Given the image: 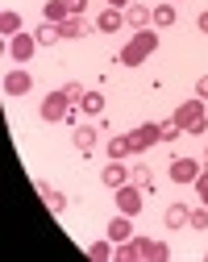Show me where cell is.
<instances>
[{"instance_id":"cell-7","label":"cell","mask_w":208,"mask_h":262,"mask_svg":"<svg viewBox=\"0 0 208 262\" xmlns=\"http://www.w3.org/2000/svg\"><path fill=\"white\" fill-rule=\"evenodd\" d=\"M167 175L175 179V183H196V179H200V162H196V158H175V162L167 167Z\"/></svg>"},{"instance_id":"cell-1","label":"cell","mask_w":208,"mask_h":262,"mask_svg":"<svg viewBox=\"0 0 208 262\" xmlns=\"http://www.w3.org/2000/svg\"><path fill=\"white\" fill-rule=\"evenodd\" d=\"M154 50H158V34H154V29H137V34L121 46L117 62H125V67H142V62H146Z\"/></svg>"},{"instance_id":"cell-31","label":"cell","mask_w":208,"mask_h":262,"mask_svg":"<svg viewBox=\"0 0 208 262\" xmlns=\"http://www.w3.org/2000/svg\"><path fill=\"white\" fill-rule=\"evenodd\" d=\"M196 96H200V100H208V75L196 79Z\"/></svg>"},{"instance_id":"cell-25","label":"cell","mask_w":208,"mask_h":262,"mask_svg":"<svg viewBox=\"0 0 208 262\" xmlns=\"http://www.w3.org/2000/svg\"><path fill=\"white\" fill-rule=\"evenodd\" d=\"M158 134H162V142H175V138L183 134V125H179L175 117H171V121H162V125H158Z\"/></svg>"},{"instance_id":"cell-15","label":"cell","mask_w":208,"mask_h":262,"mask_svg":"<svg viewBox=\"0 0 208 262\" xmlns=\"http://www.w3.org/2000/svg\"><path fill=\"white\" fill-rule=\"evenodd\" d=\"M109 237H113V242H129V237H133V216H125V212L113 216V221H109Z\"/></svg>"},{"instance_id":"cell-2","label":"cell","mask_w":208,"mask_h":262,"mask_svg":"<svg viewBox=\"0 0 208 262\" xmlns=\"http://www.w3.org/2000/svg\"><path fill=\"white\" fill-rule=\"evenodd\" d=\"M117 258H121V262H137V258H171V250H167L162 242H146V237L133 233L129 242H121Z\"/></svg>"},{"instance_id":"cell-34","label":"cell","mask_w":208,"mask_h":262,"mask_svg":"<svg viewBox=\"0 0 208 262\" xmlns=\"http://www.w3.org/2000/svg\"><path fill=\"white\" fill-rule=\"evenodd\" d=\"M204 175H208V158H204Z\"/></svg>"},{"instance_id":"cell-4","label":"cell","mask_w":208,"mask_h":262,"mask_svg":"<svg viewBox=\"0 0 208 262\" xmlns=\"http://www.w3.org/2000/svg\"><path fill=\"white\" fill-rule=\"evenodd\" d=\"M125 138H129V150H133V154H146L150 146H158V142H162L158 125H137V129H129Z\"/></svg>"},{"instance_id":"cell-24","label":"cell","mask_w":208,"mask_h":262,"mask_svg":"<svg viewBox=\"0 0 208 262\" xmlns=\"http://www.w3.org/2000/svg\"><path fill=\"white\" fill-rule=\"evenodd\" d=\"M0 29H5V38H13V34H21V17L9 9L5 17H0Z\"/></svg>"},{"instance_id":"cell-28","label":"cell","mask_w":208,"mask_h":262,"mask_svg":"<svg viewBox=\"0 0 208 262\" xmlns=\"http://www.w3.org/2000/svg\"><path fill=\"white\" fill-rule=\"evenodd\" d=\"M63 92H67V100H71V104H79V100H84V96H88V92H84L79 83H67Z\"/></svg>"},{"instance_id":"cell-16","label":"cell","mask_w":208,"mask_h":262,"mask_svg":"<svg viewBox=\"0 0 208 262\" xmlns=\"http://www.w3.org/2000/svg\"><path fill=\"white\" fill-rule=\"evenodd\" d=\"M42 17L54 21V25H63L67 17H71V9H67V0H46V5H42Z\"/></svg>"},{"instance_id":"cell-26","label":"cell","mask_w":208,"mask_h":262,"mask_svg":"<svg viewBox=\"0 0 208 262\" xmlns=\"http://www.w3.org/2000/svg\"><path fill=\"white\" fill-rule=\"evenodd\" d=\"M188 225H192V229H200V233H204V229H208V204H204V208H196V212L188 216Z\"/></svg>"},{"instance_id":"cell-23","label":"cell","mask_w":208,"mask_h":262,"mask_svg":"<svg viewBox=\"0 0 208 262\" xmlns=\"http://www.w3.org/2000/svg\"><path fill=\"white\" fill-rule=\"evenodd\" d=\"M79 108H84V113H92V117H96V113H104V96H100V92H88L84 100H79Z\"/></svg>"},{"instance_id":"cell-35","label":"cell","mask_w":208,"mask_h":262,"mask_svg":"<svg viewBox=\"0 0 208 262\" xmlns=\"http://www.w3.org/2000/svg\"><path fill=\"white\" fill-rule=\"evenodd\" d=\"M204 108H208V100H204Z\"/></svg>"},{"instance_id":"cell-10","label":"cell","mask_w":208,"mask_h":262,"mask_svg":"<svg viewBox=\"0 0 208 262\" xmlns=\"http://www.w3.org/2000/svg\"><path fill=\"white\" fill-rule=\"evenodd\" d=\"M58 29H63V38H71V42H79V38H88V34H92L96 25H88L84 17H67V21L58 25Z\"/></svg>"},{"instance_id":"cell-22","label":"cell","mask_w":208,"mask_h":262,"mask_svg":"<svg viewBox=\"0 0 208 262\" xmlns=\"http://www.w3.org/2000/svg\"><path fill=\"white\" fill-rule=\"evenodd\" d=\"M154 25H158V29L175 25V5H158V9H154Z\"/></svg>"},{"instance_id":"cell-32","label":"cell","mask_w":208,"mask_h":262,"mask_svg":"<svg viewBox=\"0 0 208 262\" xmlns=\"http://www.w3.org/2000/svg\"><path fill=\"white\" fill-rule=\"evenodd\" d=\"M196 25H200V34H208V13H200V17H196Z\"/></svg>"},{"instance_id":"cell-33","label":"cell","mask_w":208,"mask_h":262,"mask_svg":"<svg viewBox=\"0 0 208 262\" xmlns=\"http://www.w3.org/2000/svg\"><path fill=\"white\" fill-rule=\"evenodd\" d=\"M104 5H109V9H121V5H125V9H129L133 0H104Z\"/></svg>"},{"instance_id":"cell-12","label":"cell","mask_w":208,"mask_h":262,"mask_svg":"<svg viewBox=\"0 0 208 262\" xmlns=\"http://www.w3.org/2000/svg\"><path fill=\"white\" fill-rule=\"evenodd\" d=\"M29 88H33L29 71H9V75H5V92H9V96H25Z\"/></svg>"},{"instance_id":"cell-30","label":"cell","mask_w":208,"mask_h":262,"mask_svg":"<svg viewBox=\"0 0 208 262\" xmlns=\"http://www.w3.org/2000/svg\"><path fill=\"white\" fill-rule=\"evenodd\" d=\"M67 9H71V17H84V9H88V0H67Z\"/></svg>"},{"instance_id":"cell-14","label":"cell","mask_w":208,"mask_h":262,"mask_svg":"<svg viewBox=\"0 0 208 262\" xmlns=\"http://www.w3.org/2000/svg\"><path fill=\"white\" fill-rule=\"evenodd\" d=\"M96 138H100V129L75 125V150H79V154H92V150H96Z\"/></svg>"},{"instance_id":"cell-6","label":"cell","mask_w":208,"mask_h":262,"mask_svg":"<svg viewBox=\"0 0 208 262\" xmlns=\"http://www.w3.org/2000/svg\"><path fill=\"white\" fill-rule=\"evenodd\" d=\"M117 208H121L125 216H137V212H142V187H137V183L117 187Z\"/></svg>"},{"instance_id":"cell-13","label":"cell","mask_w":208,"mask_h":262,"mask_svg":"<svg viewBox=\"0 0 208 262\" xmlns=\"http://www.w3.org/2000/svg\"><path fill=\"white\" fill-rule=\"evenodd\" d=\"M146 21H154V9H150V5H129V9H125V25L146 29Z\"/></svg>"},{"instance_id":"cell-19","label":"cell","mask_w":208,"mask_h":262,"mask_svg":"<svg viewBox=\"0 0 208 262\" xmlns=\"http://www.w3.org/2000/svg\"><path fill=\"white\" fill-rule=\"evenodd\" d=\"M129 183H137L142 191H150V187H154V175L142 167V162H137V167H129Z\"/></svg>"},{"instance_id":"cell-5","label":"cell","mask_w":208,"mask_h":262,"mask_svg":"<svg viewBox=\"0 0 208 262\" xmlns=\"http://www.w3.org/2000/svg\"><path fill=\"white\" fill-rule=\"evenodd\" d=\"M75 104L67 100V92H46L42 100V121H67V113H71Z\"/></svg>"},{"instance_id":"cell-18","label":"cell","mask_w":208,"mask_h":262,"mask_svg":"<svg viewBox=\"0 0 208 262\" xmlns=\"http://www.w3.org/2000/svg\"><path fill=\"white\" fill-rule=\"evenodd\" d=\"M188 216H192V212H188L183 204H171L162 221H167V229H183V225H188Z\"/></svg>"},{"instance_id":"cell-27","label":"cell","mask_w":208,"mask_h":262,"mask_svg":"<svg viewBox=\"0 0 208 262\" xmlns=\"http://www.w3.org/2000/svg\"><path fill=\"white\" fill-rule=\"evenodd\" d=\"M109 254H113V246H109V242H96V246H88V258H96V262H100V258H109Z\"/></svg>"},{"instance_id":"cell-11","label":"cell","mask_w":208,"mask_h":262,"mask_svg":"<svg viewBox=\"0 0 208 262\" xmlns=\"http://www.w3.org/2000/svg\"><path fill=\"white\" fill-rule=\"evenodd\" d=\"M121 25H125V13H121V9H104V13L96 17V29H100V34H117Z\"/></svg>"},{"instance_id":"cell-9","label":"cell","mask_w":208,"mask_h":262,"mask_svg":"<svg viewBox=\"0 0 208 262\" xmlns=\"http://www.w3.org/2000/svg\"><path fill=\"white\" fill-rule=\"evenodd\" d=\"M100 179H104V187H125L129 183V167H121V158H109L104 162V171H100Z\"/></svg>"},{"instance_id":"cell-17","label":"cell","mask_w":208,"mask_h":262,"mask_svg":"<svg viewBox=\"0 0 208 262\" xmlns=\"http://www.w3.org/2000/svg\"><path fill=\"white\" fill-rule=\"evenodd\" d=\"M33 38H38V46H54V42H63V29H58L54 21H42V25H38V34H33Z\"/></svg>"},{"instance_id":"cell-3","label":"cell","mask_w":208,"mask_h":262,"mask_svg":"<svg viewBox=\"0 0 208 262\" xmlns=\"http://www.w3.org/2000/svg\"><path fill=\"white\" fill-rule=\"evenodd\" d=\"M175 121L188 129V134H204V129H208V108H204V100L179 104V108H175Z\"/></svg>"},{"instance_id":"cell-29","label":"cell","mask_w":208,"mask_h":262,"mask_svg":"<svg viewBox=\"0 0 208 262\" xmlns=\"http://www.w3.org/2000/svg\"><path fill=\"white\" fill-rule=\"evenodd\" d=\"M196 191H200V204H208V175L196 179Z\"/></svg>"},{"instance_id":"cell-8","label":"cell","mask_w":208,"mask_h":262,"mask_svg":"<svg viewBox=\"0 0 208 262\" xmlns=\"http://www.w3.org/2000/svg\"><path fill=\"white\" fill-rule=\"evenodd\" d=\"M33 50H38V38H33V34H13V38H9V54H13V62H29Z\"/></svg>"},{"instance_id":"cell-21","label":"cell","mask_w":208,"mask_h":262,"mask_svg":"<svg viewBox=\"0 0 208 262\" xmlns=\"http://www.w3.org/2000/svg\"><path fill=\"white\" fill-rule=\"evenodd\" d=\"M104 154H109V158H125V154H133V150H129V138H109Z\"/></svg>"},{"instance_id":"cell-20","label":"cell","mask_w":208,"mask_h":262,"mask_svg":"<svg viewBox=\"0 0 208 262\" xmlns=\"http://www.w3.org/2000/svg\"><path fill=\"white\" fill-rule=\"evenodd\" d=\"M42 200H46V208H50V212H63V208H67V195H63V191H54V187H46V183H42Z\"/></svg>"}]
</instances>
